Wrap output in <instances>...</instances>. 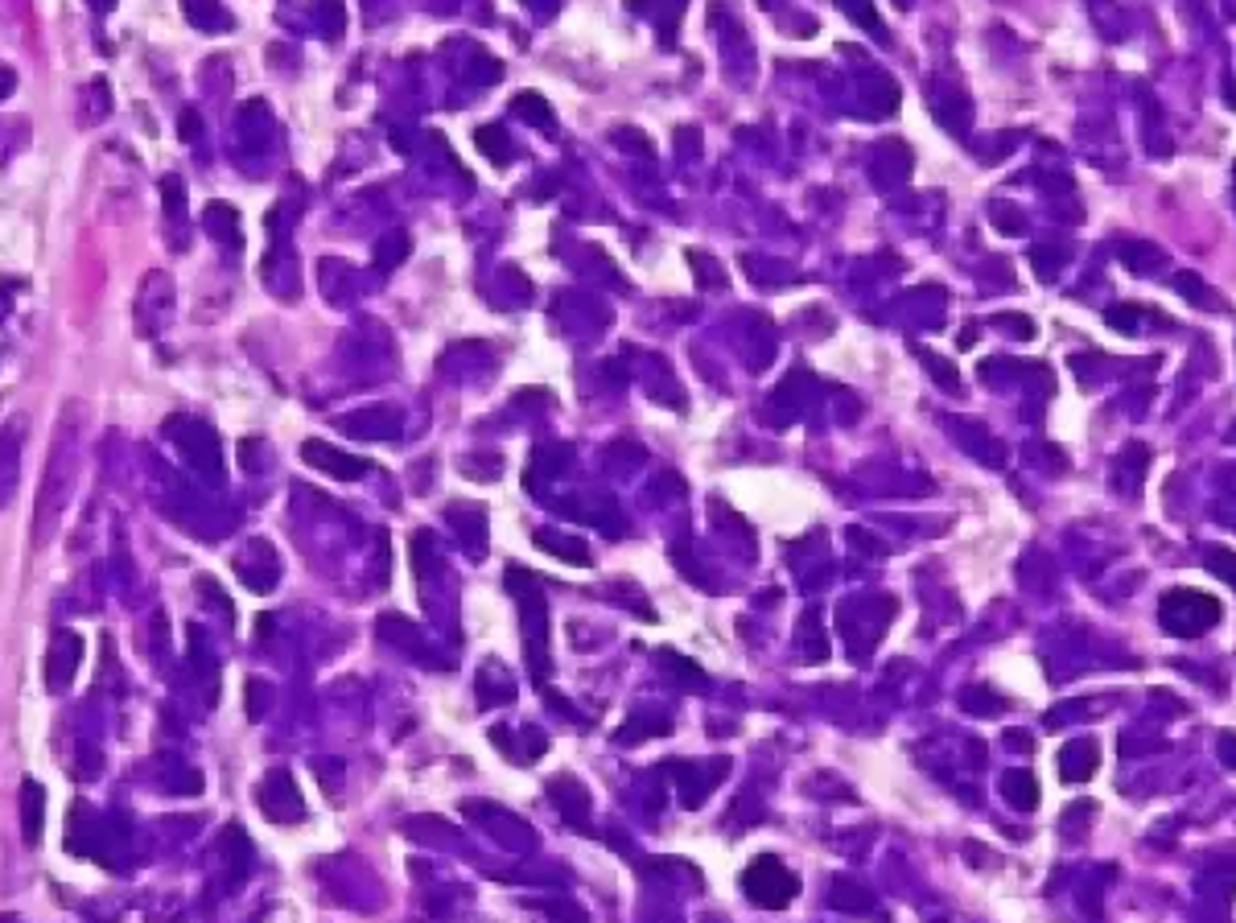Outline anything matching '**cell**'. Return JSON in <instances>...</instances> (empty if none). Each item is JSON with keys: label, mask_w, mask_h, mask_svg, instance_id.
<instances>
[{"label": "cell", "mask_w": 1236, "mask_h": 923, "mask_svg": "<svg viewBox=\"0 0 1236 923\" xmlns=\"http://www.w3.org/2000/svg\"><path fill=\"white\" fill-rule=\"evenodd\" d=\"M256 804H260V812L272 820V825H301V820H305V800L297 792V779L289 775V767H272L260 779Z\"/></svg>", "instance_id": "cell-6"}, {"label": "cell", "mask_w": 1236, "mask_h": 923, "mask_svg": "<svg viewBox=\"0 0 1236 923\" xmlns=\"http://www.w3.org/2000/svg\"><path fill=\"white\" fill-rule=\"evenodd\" d=\"M548 800H553V808L569 820L573 829H586L590 825V792H586V783H581L577 775H557L553 783H548Z\"/></svg>", "instance_id": "cell-11"}, {"label": "cell", "mask_w": 1236, "mask_h": 923, "mask_svg": "<svg viewBox=\"0 0 1236 923\" xmlns=\"http://www.w3.org/2000/svg\"><path fill=\"white\" fill-rule=\"evenodd\" d=\"M800 643H804V660H824V656H829V643H824L816 610H808L800 619Z\"/></svg>", "instance_id": "cell-22"}, {"label": "cell", "mask_w": 1236, "mask_h": 923, "mask_svg": "<svg viewBox=\"0 0 1236 923\" xmlns=\"http://www.w3.org/2000/svg\"><path fill=\"white\" fill-rule=\"evenodd\" d=\"M235 573L252 594H268V590H277V581H281V557L268 540H252L248 549L235 557Z\"/></svg>", "instance_id": "cell-8"}, {"label": "cell", "mask_w": 1236, "mask_h": 923, "mask_svg": "<svg viewBox=\"0 0 1236 923\" xmlns=\"http://www.w3.org/2000/svg\"><path fill=\"white\" fill-rule=\"evenodd\" d=\"M742 891L750 895V903L754 907H763V911H783L787 903H792L796 895H800V878L787 870L775 853H759L746 870H742Z\"/></svg>", "instance_id": "cell-4"}, {"label": "cell", "mask_w": 1236, "mask_h": 923, "mask_svg": "<svg viewBox=\"0 0 1236 923\" xmlns=\"http://www.w3.org/2000/svg\"><path fill=\"white\" fill-rule=\"evenodd\" d=\"M960 701H965L969 713H985V717H998L1006 709V701H998L989 689H965V693H960Z\"/></svg>", "instance_id": "cell-28"}, {"label": "cell", "mask_w": 1236, "mask_h": 923, "mask_svg": "<svg viewBox=\"0 0 1236 923\" xmlns=\"http://www.w3.org/2000/svg\"><path fill=\"white\" fill-rule=\"evenodd\" d=\"M837 5H841V9L849 13V17H857V25H862V29H870L874 38H886V29L878 25V13H874V5H870V0H837Z\"/></svg>", "instance_id": "cell-27"}, {"label": "cell", "mask_w": 1236, "mask_h": 923, "mask_svg": "<svg viewBox=\"0 0 1236 923\" xmlns=\"http://www.w3.org/2000/svg\"><path fill=\"white\" fill-rule=\"evenodd\" d=\"M1208 569H1216L1224 581H1232V586H1236V557L1228 549H1212L1208 553Z\"/></svg>", "instance_id": "cell-34"}, {"label": "cell", "mask_w": 1236, "mask_h": 923, "mask_svg": "<svg viewBox=\"0 0 1236 923\" xmlns=\"http://www.w3.org/2000/svg\"><path fill=\"white\" fill-rule=\"evenodd\" d=\"M206 231H211L219 244L223 239L231 248L244 244V239H239V215H235V207H227V202H211V207H206Z\"/></svg>", "instance_id": "cell-17"}, {"label": "cell", "mask_w": 1236, "mask_h": 923, "mask_svg": "<svg viewBox=\"0 0 1236 923\" xmlns=\"http://www.w3.org/2000/svg\"><path fill=\"white\" fill-rule=\"evenodd\" d=\"M507 590L520 598V627H524V643H528V668L536 680L548 676V606H544V590L540 581L520 569L507 565Z\"/></svg>", "instance_id": "cell-2"}, {"label": "cell", "mask_w": 1236, "mask_h": 923, "mask_svg": "<svg viewBox=\"0 0 1236 923\" xmlns=\"http://www.w3.org/2000/svg\"><path fill=\"white\" fill-rule=\"evenodd\" d=\"M165 437L174 441L178 454H182L202 478H211V483H223V478H227L223 441H219V433L206 425V421H198V417H169V421H165Z\"/></svg>", "instance_id": "cell-3"}, {"label": "cell", "mask_w": 1236, "mask_h": 923, "mask_svg": "<svg viewBox=\"0 0 1236 923\" xmlns=\"http://www.w3.org/2000/svg\"><path fill=\"white\" fill-rule=\"evenodd\" d=\"M42 833H46V792L38 779H25L21 783V837L25 845H42Z\"/></svg>", "instance_id": "cell-13"}, {"label": "cell", "mask_w": 1236, "mask_h": 923, "mask_svg": "<svg viewBox=\"0 0 1236 923\" xmlns=\"http://www.w3.org/2000/svg\"><path fill=\"white\" fill-rule=\"evenodd\" d=\"M837 907H853V911H870V903H866V895L857 891V886H849V882H837Z\"/></svg>", "instance_id": "cell-35"}, {"label": "cell", "mask_w": 1236, "mask_h": 923, "mask_svg": "<svg viewBox=\"0 0 1236 923\" xmlns=\"http://www.w3.org/2000/svg\"><path fill=\"white\" fill-rule=\"evenodd\" d=\"M977 343V326H965L960 330V347H973Z\"/></svg>", "instance_id": "cell-39"}, {"label": "cell", "mask_w": 1236, "mask_h": 923, "mask_svg": "<svg viewBox=\"0 0 1236 923\" xmlns=\"http://www.w3.org/2000/svg\"><path fill=\"white\" fill-rule=\"evenodd\" d=\"M1158 623L1162 631L1171 635H1183V639H1195L1204 635L1212 623H1220V602L1212 594H1199V590H1171L1158 606Z\"/></svg>", "instance_id": "cell-5"}, {"label": "cell", "mask_w": 1236, "mask_h": 923, "mask_svg": "<svg viewBox=\"0 0 1236 923\" xmlns=\"http://www.w3.org/2000/svg\"><path fill=\"white\" fill-rule=\"evenodd\" d=\"M219 853H223V858H235V870H248V862H252V841H248V833L239 829V825H231V829L223 833V841H219Z\"/></svg>", "instance_id": "cell-23"}, {"label": "cell", "mask_w": 1236, "mask_h": 923, "mask_svg": "<svg viewBox=\"0 0 1236 923\" xmlns=\"http://www.w3.org/2000/svg\"><path fill=\"white\" fill-rule=\"evenodd\" d=\"M17 470H21V425H9L0 433V507L17 495Z\"/></svg>", "instance_id": "cell-15"}, {"label": "cell", "mask_w": 1236, "mask_h": 923, "mask_svg": "<svg viewBox=\"0 0 1236 923\" xmlns=\"http://www.w3.org/2000/svg\"><path fill=\"white\" fill-rule=\"evenodd\" d=\"M511 112H515V116H524V120H528V124H536V128H544V132H553V108H548L536 91L515 95V99H511Z\"/></svg>", "instance_id": "cell-20"}, {"label": "cell", "mask_w": 1236, "mask_h": 923, "mask_svg": "<svg viewBox=\"0 0 1236 923\" xmlns=\"http://www.w3.org/2000/svg\"><path fill=\"white\" fill-rule=\"evenodd\" d=\"M536 544H540L544 553H553V557L569 561V565H590V553H586V544H577V540H565V536H557V532H536Z\"/></svg>", "instance_id": "cell-19"}, {"label": "cell", "mask_w": 1236, "mask_h": 923, "mask_svg": "<svg viewBox=\"0 0 1236 923\" xmlns=\"http://www.w3.org/2000/svg\"><path fill=\"white\" fill-rule=\"evenodd\" d=\"M161 194H165V211H169V215H178V207H182V182H178L174 174H169V178L161 182Z\"/></svg>", "instance_id": "cell-36"}, {"label": "cell", "mask_w": 1236, "mask_h": 923, "mask_svg": "<svg viewBox=\"0 0 1236 923\" xmlns=\"http://www.w3.org/2000/svg\"><path fill=\"white\" fill-rule=\"evenodd\" d=\"M112 5H116V0H99V9H112Z\"/></svg>", "instance_id": "cell-40"}, {"label": "cell", "mask_w": 1236, "mask_h": 923, "mask_svg": "<svg viewBox=\"0 0 1236 923\" xmlns=\"http://www.w3.org/2000/svg\"><path fill=\"white\" fill-rule=\"evenodd\" d=\"M169 314H174V285L165 272H149L141 293H136V330L149 338L169 322Z\"/></svg>", "instance_id": "cell-7"}, {"label": "cell", "mask_w": 1236, "mask_h": 923, "mask_svg": "<svg viewBox=\"0 0 1236 923\" xmlns=\"http://www.w3.org/2000/svg\"><path fill=\"white\" fill-rule=\"evenodd\" d=\"M610 141H614V145H631L635 153H651V141H647V136H643L639 128H614V132H610Z\"/></svg>", "instance_id": "cell-33"}, {"label": "cell", "mask_w": 1236, "mask_h": 923, "mask_svg": "<svg viewBox=\"0 0 1236 923\" xmlns=\"http://www.w3.org/2000/svg\"><path fill=\"white\" fill-rule=\"evenodd\" d=\"M689 260H693V268L701 272V281H705L709 289H713V285H717V289L726 285V272H721V264H709V260H705L701 252H689Z\"/></svg>", "instance_id": "cell-32"}, {"label": "cell", "mask_w": 1236, "mask_h": 923, "mask_svg": "<svg viewBox=\"0 0 1236 923\" xmlns=\"http://www.w3.org/2000/svg\"><path fill=\"white\" fill-rule=\"evenodd\" d=\"M474 141H478V149H491V161H495V165H507V153H511V149H507L503 128H495V124H491V128H478Z\"/></svg>", "instance_id": "cell-29"}, {"label": "cell", "mask_w": 1236, "mask_h": 923, "mask_svg": "<svg viewBox=\"0 0 1236 923\" xmlns=\"http://www.w3.org/2000/svg\"><path fill=\"white\" fill-rule=\"evenodd\" d=\"M338 429H347L355 437H367V441H388V437L400 433V417L388 413V408H363V413H355V417H342Z\"/></svg>", "instance_id": "cell-14"}, {"label": "cell", "mask_w": 1236, "mask_h": 923, "mask_svg": "<svg viewBox=\"0 0 1236 923\" xmlns=\"http://www.w3.org/2000/svg\"><path fill=\"white\" fill-rule=\"evenodd\" d=\"M660 660H664V664H672V676H676V680H684V685H693V689H705V685H709V676H705V672H701V668H697L693 660L676 656L672 647H664V652H660Z\"/></svg>", "instance_id": "cell-25"}, {"label": "cell", "mask_w": 1236, "mask_h": 923, "mask_svg": "<svg viewBox=\"0 0 1236 923\" xmlns=\"http://www.w3.org/2000/svg\"><path fill=\"white\" fill-rule=\"evenodd\" d=\"M301 458L314 466V470L338 478V483H355V478H363V474L371 470L367 458H355V454H347V450H334L330 441H318V437L305 441V446H301Z\"/></svg>", "instance_id": "cell-10"}, {"label": "cell", "mask_w": 1236, "mask_h": 923, "mask_svg": "<svg viewBox=\"0 0 1236 923\" xmlns=\"http://www.w3.org/2000/svg\"><path fill=\"white\" fill-rule=\"evenodd\" d=\"M1096 767H1101V746H1096L1092 738H1076V742H1068V746L1059 750V775H1063V783H1084V779L1096 775Z\"/></svg>", "instance_id": "cell-12"}, {"label": "cell", "mask_w": 1236, "mask_h": 923, "mask_svg": "<svg viewBox=\"0 0 1236 923\" xmlns=\"http://www.w3.org/2000/svg\"><path fill=\"white\" fill-rule=\"evenodd\" d=\"M165 788L169 792H182V796H194V792H202V775L194 771V767H182V763H174V767H165Z\"/></svg>", "instance_id": "cell-26"}, {"label": "cell", "mask_w": 1236, "mask_h": 923, "mask_svg": "<svg viewBox=\"0 0 1236 923\" xmlns=\"http://www.w3.org/2000/svg\"><path fill=\"white\" fill-rule=\"evenodd\" d=\"M264 713H268V685L264 680H248V717L260 722Z\"/></svg>", "instance_id": "cell-31"}, {"label": "cell", "mask_w": 1236, "mask_h": 923, "mask_svg": "<svg viewBox=\"0 0 1236 923\" xmlns=\"http://www.w3.org/2000/svg\"><path fill=\"white\" fill-rule=\"evenodd\" d=\"M79 441H83V408L71 404L62 413L58 429H54V446H50V462H46V478H42V495H38V544L46 540L50 524L58 520V511L66 507V495L75 487V466H79Z\"/></svg>", "instance_id": "cell-1"}, {"label": "cell", "mask_w": 1236, "mask_h": 923, "mask_svg": "<svg viewBox=\"0 0 1236 923\" xmlns=\"http://www.w3.org/2000/svg\"><path fill=\"white\" fill-rule=\"evenodd\" d=\"M79 664H83V639L75 631H58L50 639V652H46V689L50 693H66L75 685L79 676Z\"/></svg>", "instance_id": "cell-9"}, {"label": "cell", "mask_w": 1236, "mask_h": 923, "mask_svg": "<svg viewBox=\"0 0 1236 923\" xmlns=\"http://www.w3.org/2000/svg\"><path fill=\"white\" fill-rule=\"evenodd\" d=\"M198 136V112H182V141H194Z\"/></svg>", "instance_id": "cell-38"}, {"label": "cell", "mask_w": 1236, "mask_h": 923, "mask_svg": "<svg viewBox=\"0 0 1236 923\" xmlns=\"http://www.w3.org/2000/svg\"><path fill=\"white\" fill-rule=\"evenodd\" d=\"M1175 289L1191 301V305H1199V310H1224V301L1212 293V289H1204V281L1195 277V272H1179L1175 277Z\"/></svg>", "instance_id": "cell-21"}, {"label": "cell", "mask_w": 1236, "mask_h": 923, "mask_svg": "<svg viewBox=\"0 0 1236 923\" xmlns=\"http://www.w3.org/2000/svg\"><path fill=\"white\" fill-rule=\"evenodd\" d=\"M182 13H186L190 25L202 29V33H223V29H231V13L219 5V0H182Z\"/></svg>", "instance_id": "cell-16"}, {"label": "cell", "mask_w": 1236, "mask_h": 923, "mask_svg": "<svg viewBox=\"0 0 1236 923\" xmlns=\"http://www.w3.org/2000/svg\"><path fill=\"white\" fill-rule=\"evenodd\" d=\"M1220 759L1236 771V734H1224V738H1220Z\"/></svg>", "instance_id": "cell-37"}, {"label": "cell", "mask_w": 1236, "mask_h": 923, "mask_svg": "<svg viewBox=\"0 0 1236 923\" xmlns=\"http://www.w3.org/2000/svg\"><path fill=\"white\" fill-rule=\"evenodd\" d=\"M1002 792H1006V800H1010L1014 808H1022V812H1035V804H1039V783L1030 779L1026 771H1010V775L1002 779Z\"/></svg>", "instance_id": "cell-18"}, {"label": "cell", "mask_w": 1236, "mask_h": 923, "mask_svg": "<svg viewBox=\"0 0 1236 923\" xmlns=\"http://www.w3.org/2000/svg\"><path fill=\"white\" fill-rule=\"evenodd\" d=\"M915 355H919V363L932 371V380L940 384V388H948V392H956L960 388V375H956V367L948 363V359H940V355H932L927 347H915Z\"/></svg>", "instance_id": "cell-24"}, {"label": "cell", "mask_w": 1236, "mask_h": 923, "mask_svg": "<svg viewBox=\"0 0 1236 923\" xmlns=\"http://www.w3.org/2000/svg\"><path fill=\"white\" fill-rule=\"evenodd\" d=\"M993 227H998L1002 235H1022V231H1026L1022 211L1010 207V202H993Z\"/></svg>", "instance_id": "cell-30"}]
</instances>
